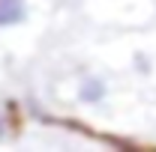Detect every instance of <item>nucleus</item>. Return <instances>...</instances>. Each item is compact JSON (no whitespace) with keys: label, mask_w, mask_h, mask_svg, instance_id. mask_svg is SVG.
Here are the masks:
<instances>
[{"label":"nucleus","mask_w":156,"mask_h":152,"mask_svg":"<svg viewBox=\"0 0 156 152\" xmlns=\"http://www.w3.org/2000/svg\"><path fill=\"white\" fill-rule=\"evenodd\" d=\"M105 95H108V87L96 75H87L78 87V101L81 104H99V101H105Z\"/></svg>","instance_id":"obj_1"},{"label":"nucleus","mask_w":156,"mask_h":152,"mask_svg":"<svg viewBox=\"0 0 156 152\" xmlns=\"http://www.w3.org/2000/svg\"><path fill=\"white\" fill-rule=\"evenodd\" d=\"M27 21V3L24 0H0V30L18 27Z\"/></svg>","instance_id":"obj_2"},{"label":"nucleus","mask_w":156,"mask_h":152,"mask_svg":"<svg viewBox=\"0 0 156 152\" xmlns=\"http://www.w3.org/2000/svg\"><path fill=\"white\" fill-rule=\"evenodd\" d=\"M135 66L141 69V72H150V66H147V60H144V54H138V57H135Z\"/></svg>","instance_id":"obj_3"},{"label":"nucleus","mask_w":156,"mask_h":152,"mask_svg":"<svg viewBox=\"0 0 156 152\" xmlns=\"http://www.w3.org/2000/svg\"><path fill=\"white\" fill-rule=\"evenodd\" d=\"M0 134H3V119H0Z\"/></svg>","instance_id":"obj_4"}]
</instances>
